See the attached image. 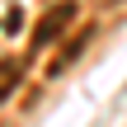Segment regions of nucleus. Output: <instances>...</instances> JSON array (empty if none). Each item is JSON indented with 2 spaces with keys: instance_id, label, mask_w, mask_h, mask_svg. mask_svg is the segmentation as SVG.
Segmentation results:
<instances>
[{
  "instance_id": "f257e3e1",
  "label": "nucleus",
  "mask_w": 127,
  "mask_h": 127,
  "mask_svg": "<svg viewBox=\"0 0 127 127\" xmlns=\"http://www.w3.org/2000/svg\"><path fill=\"white\" fill-rule=\"evenodd\" d=\"M71 19H75V0H61V5H52V9L38 19V28H33V47H47V42H52V38H57L66 24H71Z\"/></svg>"
},
{
  "instance_id": "f03ea898",
  "label": "nucleus",
  "mask_w": 127,
  "mask_h": 127,
  "mask_svg": "<svg viewBox=\"0 0 127 127\" xmlns=\"http://www.w3.org/2000/svg\"><path fill=\"white\" fill-rule=\"evenodd\" d=\"M19 75H24V61H14V57H5V61H0V99H9V94H14V85H19Z\"/></svg>"
}]
</instances>
